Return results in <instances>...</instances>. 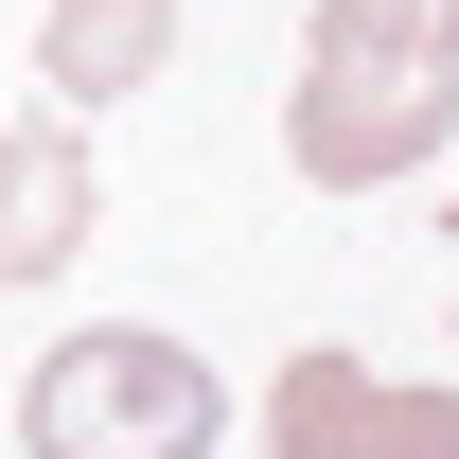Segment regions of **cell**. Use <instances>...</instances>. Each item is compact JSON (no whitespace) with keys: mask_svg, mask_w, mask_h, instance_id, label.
<instances>
[{"mask_svg":"<svg viewBox=\"0 0 459 459\" xmlns=\"http://www.w3.org/2000/svg\"><path fill=\"white\" fill-rule=\"evenodd\" d=\"M89 230H107V177H89V124L36 107V124H0V300H36L89 265Z\"/></svg>","mask_w":459,"mask_h":459,"instance_id":"obj_4","label":"cell"},{"mask_svg":"<svg viewBox=\"0 0 459 459\" xmlns=\"http://www.w3.org/2000/svg\"><path fill=\"white\" fill-rule=\"evenodd\" d=\"M442 230H459V195H442Z\"/></svg>","mask_w":459,"mask_h":459,"instance_id":"obj_7","label":"cell"},{"mask_svg":"<svg viewBox=\"0 0 459 459\" xmlns=\"http://www.w3.org/2000/svg\"><path fill=\"white\" fill-rule=\"evenodd\" d=\"M212 442H230V389L160 318H89L18 371V459H212Z\"/></svg>","mask_w":459,"mask_h":459,"instance_id":"obj_1","label":"cell"},{"mask_svg":"<svg viewBox=\"0 0 459 459\" xmlns=\"http://www.w3.org/2000/svg\"><path fill=\"white\" fill-rule=\"evenodd\" d=\"M265 459H459V389H389L371 353H283L265 371Z\"/></svg>","mask_w":459,"mask_h":459,"instance_id":"obj_3","label":"cell"},{"mask_svg":"<svg viewBox=\"0 0 459 459\" xmlns=\"http://www.w3.org/2000/svg\"><path fill=\"white\" fill-rule=\"evenodd\" d=\"M442 124H459V71L300 54V89H283V160H300V195H389V177L442 160Z\"/></svg>","mask_w":459,"mask_h":459,"instance_id":"obj_2","label":"cell"},{"mask_svg":"<svg viewBox=\"0 0 459 459\" xmlns=\"http://www.w3.org/2000/svg\"><path fill=\"white\" fill-rule=\"evenodd\" d=\"M300 54H389V71H459V0H318Z\"/></svg>","mask_w":459,"mask_h":459,"instance_id":"obj_6","label":"cell"},{"mask_svg":"<svg viewBox=\"0 0 459 459\" xmlns=\"http://www.w3.org/2000/svg\"><path fill=\"white\" fill-rule=\"evenodd\" d=\"M177 71V0H36V107H124Z\"/></svg>","mask_w":459,"mask_h":459,"instance_id":"obj_5","label":"cell"}]
</instances>
